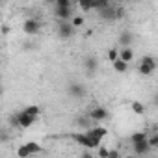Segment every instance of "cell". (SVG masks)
I'll use <instances>...</instances> for the list:
<instances>
[{
    "instance_id": "cell-1",
    "label": "cell",
    "mask_w": 158,
    "mask_h": 158,
    "mask_svg": "<svg viewBox=\"0 0 158 158\" xmlns=\"http://www.w3.org/2000/svg\"><path fill=\"white\" fill-rule=\"evenodd\" d=\"M35 121H37V117L32 115V114H28L26 110H23V112L15 114V115L11 117V125H17V127H21V128H28V127H32Z\"/></svg>"
},
{
    "instance_id": "cell-2",
    "label": "cell",
    "mask_w": 158,
    "mask_h": 158,
    "mask_svg": "<svg viewBox=\"0 0 158 158\" xmlns=\"http://www.w3.org/2000/svg\"><path fill=\"white\" fill-rule=\"evenodd\" d=\"M154 69H156V60H154L152 56H143V58L139 60V65H138L139 74L151 76V74L154 73Z\"/></svg>"
},
{
    "instance_id": "cell-3",
    "label": "cell",
    "mask_w": 158,
    "mask_h": 158,
    "mask_svg": "<svg viewBox=\"0 0 158 158\" xmlns=\"http://www.w3.org/2000/svg\"><path fill=\"white\" fill-rule=\"evenodd\" d=\"M71 138H73L76 143H80L82 147H86V149H99V147H101V141L89 138L88 134H71Z\"/></svg>"
},
{
    "instance_id": "cell-4",
    "label": "cell",
    "mask_w": 158,
    "mask_h": 158,
    "mask_svg": "<svg viewBox=\"0 0 158 158\" xmlns=\"http://www.w3.org/2000/svg\"><path fill=\"white\" fill-rule=\"evenodd\" d=\"M88 117H89L91 121H104V119L110 117V114H108V110L102 108V106H91V108L88 110Z\"/></svg>"
},
{
    "instance_id": "cell-5",
    "label": "cell",
    "mask_w": 158,
    "mask_h": 158,
    "mask_svg": "<svg viewBox=\"0 0 158 158\" xmlns=\"http://www.w3.org/2000/svg\"><path fill=\"white\" fill-rule=\"evenodd\" d=\"M23 30L28 35H35L41 30V21H37V19H26L24 24H23Z\"/></svg>"
},
{
    "instance_id": "cell-6",
    "label": "cell",
    "mask_w": 158,
    "mask_h": 158,
    "mask_svg": "<svg viewBox=\"0 0 158 158\" xmlns=\"http://www.w3.org/2000/svg\"><path fill=\"white\" fill-rule=\"evenodd\" d=\"M67 93H69L71 97H74V99H84V97H86V93H88V89H86V86H84V84L74 82V84H71V86L67 88Z\"/></svg>"
},
{
    "instance_id": "cell-7",
    "label": "cell",
    "mask_w": 158,
    "mask_h": 158,
    "mask_svg": "<svg viewBox=\"0 0 158 158\" xmlns=\"http://www.w3.org/2000/svg\"><path fill=\"white\" fill-rule=\"evenodd\" d=\"M73 34H74V26L71 23H63V21L58 23V35H60V39H69Z\"/></svg>"
},
{
    "instance_id": "cell-8",
    "label": "cell",
    "mask_w": 158,
    "mask_h": 158,
    "mask_svg": "<svg viewBox=\"0 0 158 158\" xmlns=\"http://www.w3.org/2000/svg\"><path fill=\"white\" fill-rule=\"evenodd\" d=\"M97 67H99V61H97V58H95V56H88V58L84 60V69H86L88 76H95Z\"/></svg>"
},
{
    "instance_id": "cell-9",
    "label": "cell",
    "mask_w": 158,
    "mask_h": 158,
    "mask_svg": "<svg viewBox=\"0 0 158 158\" xmlns=\"http://www.w3.org/2000/svg\"><path fill=\"white\" fill-rule=\"evenodd\" d=\"M56 17H58V21L71 23V21L74 19V15H73V8H63V10L56 8Z\"/></svg>"
},
{
    "instance_id": "cell-10",
    "label": "cell",
    "mask_w": 158,
    "mask_h": 158,
    "mask_svg": "<svg viewBox=\"0 0 158 158\" xmlns=\"http://www.w3.org/2000/svg\"><path fill=\"white\" fill-rule=\"evenodd\" d=\"M132 41H134V35H132V32H128V30H123V32L119 34V37H117V43L121 45V48H128Z\"/></svg>"
},
{
    "instance_id": "cell-11",
    "label": "cell",
    "mask_w": 158,
    "mask_h": 158,
    "mask_svg": "<svg viewBox=\"0 0 158 158\" xmlns=\"http://www.w3.org/2000/svg\"><path fill=\"white\" fill-rule=\"evenodd\" d=\"M86 134L89 136V138H93V139H97V141H101L106 134H108V130L104 128V127H93V128H89V130H86Z\"/></svg>"
},
{
    "instance_id": "cell-12",
    "label": "cell",
    "mask_w": 158,
    "mask_h": 158,
    "mask_svg": "<svg viewBox=\"0 0 158 158\" xmlns=\"http://www.w3.org/2000/svg\"><path fill=\"white\" fill-rule=\"evenodd\" d=\"M132 149H134V154H147L152 147L149 145V139H145V141H139V143H134L132 145Z\"/></svg>"
},
{
    "instance_id": "cell-13",
    "label": "cell",
    "mask_w": 158,
    "mask_h": 158,
    "mask_svg": "<svg viewBox=\"0 0 158 158\" xmlns=\"http://www.w3.org/2000/svg\"><path fill=\"white\" fill-rule=\"evenodd\" d=\"M101 17L106 19V21H114V19H117V6H108L106 10L101 11Z\"/></svg>"
},
{
    "instance_id": "cell-14",
    "label": "cell",
    "mask_w": 158,
    "mask_h": 158,
    "mask_svg": "<svg viewBox=\"0 0 158 158\" xmlns=\"http://www.w3.org/2000/svg\"><path fill=\"white\" fill-rule=\"evenodd\" d=\"M119 60H123L125 63H130L134 60V50L128 47V48H119Z\"/></svg>"
},
{
    "instance_id": "cell-15",
    "label": "cell",
    "mask_w": 158,
    "mask_h": 158,
    "mask_svg": "<svg viewBox=\"0 0 158 158\" xmlns=\"http://www.w3.org/2000/svg\"><path fill=\"white\" fill-rule=\"evenodd\" d=\"M145 139H149V136H147V132H143V130H138V132H134V134L130 136L132 145H134V143H139V141H145Z\"/></svg>"
},
{
    "instance_id": "cell-16",
    "label": "cell",
    "mask_w": 158,
    "mask_h": 158,
    "mask_svg": "<svg viewBox=\"0 0 158 158\" xmlns=\"http://www.w3.org/2000/svg\"><path fill=\"white\" fill-rule=\"evenodd\" d=\"M114 69H115L117 73H121V74H123V73H127V71H128V63H125L123 60H117V61H114Z\"/></svg>"
},
{
    "instance_id": "cell-17",
    "label": "cell",
    "mask_w": 158,
    "mask_h": 158,
    "mask_svg": "<svg viewBox=\"0 0 158 158\" xmlns=\"http://www.w3.org/2000/svg\"><path fill=\"white\" fill-rule=\"evenodd\" d=\"M130 108H132V112L138 114V115H143V114H145V106H143L139 101H134V102L130 104Z\"/></svg>"
},
{
    "instance_id": "cell-18",
    "label": "cell",
    "mask_w": 158,
    "mask_h": 158,
    "mask_svg": "<svg viewBox=\"0 0 158 158\" xmlns=\"http://www.w3.org/2000/svg\"><path fill=\"white\" fill-rule=\"evenodd\" d=\"M30 154H32V152H30V149L26 147V143L17 149V156H19V158H30Z\"/></svg>"
},
{
    "instance_id": "cell-19",
    "label": "cell",
    "mask_w": 158,
    "mask_h": 158,
    "mask_svg": "<svg viewBox=\"0 0 158 158\" xmlns=\"http://www.w3.org/2000/svg\"><path fill=\"white\" fill-rule=\"evenodd\" d=\"M76 123L80 125V127H86L88 130H89V128H93V127H91V125H93V121H91L89 117H78V119H76Z\"/></svg>"
},
{
    "instance_id": "cell-20",
    "label": "cell",
    "mask_w": 158,
    "mask_h": 158,
    "mask_svg": "<svg viewBox=\"0 0 158 158\" xmlns=\"http://www.w3.org/2000/svg\"><path fill=\"white\" fill-rule=\"evenodd\" d=\"M26 147L30 149V152H32V154L41 152V145H39V143H35V141H28V143H26Z\"/></svg>"
},
{
    "instance_id": "cell-21",
    "label": "cell",
    "mask_w": 158,
    "mask_h": 158,
    "mask_svg": "<svg viewBox=\"0 0 158 158\" xmlns=\"http://www.w3.org/2000/svg\"><path fill=\"white\" fill-rule=\"evenodd\" d=\"M78 8L82 11H89V10H95V2H78Z\"/></svg>"
},
{
    "instance_id": "cell-22",
    "label": "cell",
    "mask_w": 158,
    "mask_h": 158,
    "mask_svg": "<svg viewBox=\"0 0 158 158\" xmlns=\"http://www.w3.org/2000/svg\"><path fill=\"white\" fill-rule=\"evenodd\" d=\"M71 24H73L74 28H80V26H84V17H82V15H74V19L71 21Z\"/></svg>"
},
{
    "instance_id": "cell-23",
    "label": "cell",
    "mask_w": 158,
    "mask_h": 158,
    "mask_svg": "<svg viewBox=\"0 0 158 158\" xmlns=\"http://www.w3.org/2000/svg\"><path fill=\"white\" fill-rule=\"evenodd\" d=\"M108 60H110L112 63L117 61V60H119V50H117V48H110V50H108Z\"/></svg>"
},
{
    "instance_id": "cell-24",
    "label": "cell",
    "mask_w": 158,
    "mask_h": 158,
    "mask_svg": "<svg viewBox=\"0 0 158 158\" xmlns=\"http://www.w3.org/2000/svg\"><path fill=\"white\" fill-rule=\"evenodd\" d=\"M56 8L63 10V8H73V2L71 0H56Z\"/></svg>"
},
{
    "instance_id": "cell-25",
    "label": "cell",
    "mask_w": 158,
    "mask_h": 158,
    "mask_svg": "<svg viewBox=\"0 0 158 158\" xmlns=\"http://www.w3.org/2000/svg\"><path fill=\"white\" fill-rule=\"evenodd\" d=\"M28 114H32V115H35V117H39V114H41V110H39V106H35V104H32V106H28V108H24Z\"/></svg>"
},
{
    "instance_id": "cell-26",
    "label": "cell",
    "mask_w": 158,
    "mask_h": 158,
    "mask_svg": "<svg viewBox=\"0 0 158 158\" xmlns=\"http://www.w3.org/2000/svg\"><path fill=\"white\" fill-rule=\"evenodd\" d=\"M110 151L108 147H99V158H110Z\"/></svg>"
},
{
    "instance_id": "cell-27",
    "label": "cell",
    "mask_w": 158,
    "mask_h": 158,
    "mask_svg": "<svg viewBox=\"0 0 158 158\" xmlns=\"http://www.w3.org/2000/svg\"><path fill=\"white\" fill-rule=\"evenodd\" d=\"M149 145L158 147V134H149Z\"/></svg>"
},
{
    "instance_id": "cell-28",
    "label": "cell",
    "mask_w": 158,
    "mask_h": 158,
    "mask_svg": "<svg viewBox=\"0 0 158 158\" xmlns=\"http://www.w3.org/2000/svg\"><path fill=\"white\" fill-rule=\"evenodd\" d=\"M110 158H121L119 149H112V151H110Z\"/></svg>"
},
{
    "instance_id": "cell-29",
    "label": "cell",
    "mask_w": 158,
    "mask_h": 158,
    "mask_svg": "<svg viewBox=\"0 0 158 158\" xmlns=\"http://www.w3.org/2000/svg\"><path fill=\"white\" fill-rule=\"evenodd\" d=\"M123 17H125V8L117 6V19H123Z\"/></svg>"
},
{
    "instance_id": "cell-30",
    "label": "cell",
    "mask_w": 158,
    "mask_h": 158,
    "mask_svg": "<svg viewBox=\"0 0 158 158\" xmlns=\"http://www.w3.org/2000/svg\"><path fill=\"white\" fill-rule=\"evenodd\" d=\"M80 158H95V156H93V154L89 152V149H86V151L82 152V156H80Z\"/></svg>"
},
{
    "instance_id": "cell-31",
    "label": "cell",
    "mask_w": 158,
    "mask_h": 158,
    "mask_svg": "<svg viewBox=\"0 0 158 158\" xmlns=\"http://www.w3.org/2000/svg\"><path fill=\"white\" fill-rule=\"evenodd\" d=\"M2 34H4V35L10 34V26H8V24H2Z\"/></svg>"
},
{
    "instance_id": "cell-32",
    "label": "cell",
    "mask_w": 158,
    "mask_h": 158,
    "mask_svg": "<svg viewBox=\"0 0 158 158\" xmlns=\"http://www.w3.org/2000/svg\"><path fill=\"white\" fill-rule=\"evenodd\" d=\"M156 106H158V93H156Z\"/></svg>"
},
{
    "instance_id": "cell-33",
    "label": "cell",
    "mask_w": 158,
    "mask_h": 158,
    "mask_svg": "<svg viewBox=\"0 0 158 158\" xmlns=\"http://www.w3.org/2000/svg\"><path fill=\"white\" fill-rule=\"evenodd\" d=\"M127 158H136V156H132V154H130V156H127Z\"/></svg>"
}]
</instances>
